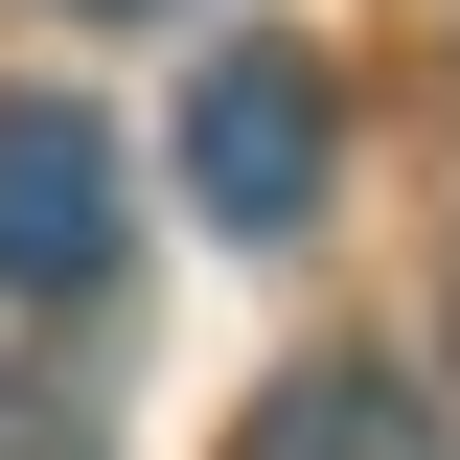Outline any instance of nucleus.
<instances>
[{"label":"nucleus","mask_w":460,"mask_h":460,"mask_svg":"<svg viewBox=\"0 0 460 460\" xmlns=\"http://www.w3.org/2000/svg\"><path fill=\"white\" fill-rule=\"evenodd\" d=\"M323 138H345V115H323L299 47H208V93H184V208H208V230H299V208H323Z\"/></svg>","instance_id":"obj_1"},{"label":"nucleus","mask_w":460,"mask_h":460,"mask_svg":"<svg viewBox=\"0 0 460 460\" xmlns=\"http://www.w3.org/2000/svg\"><path fill=\"white\" fill-rule=\"evenodd\" d=\"M0 277H23V299L115 277V115H69V93H0Z\"/></svg>","instance_id":"obj_2"},{"label":"nucleus","mask_w":460,"mask_h":460,"mask_svg":"<svg viewBox=\"0 0 460 460\" xmlns=\"http://www.w3.org/2000/svg\"><path fill=\"white\" fill-rule=\"evenodd\" d=\"M253 460H438V392H414V368H277Z\"/></svg>","instance_id":"obj_3"},{"label":"nucleus","mask_w":460,"mask_h":460,"mask_svg":"<svg viewBox=\"0 0 460 460\" xmlns=\"http://www.w3.org/2000/svg\"><path fill=\"white\" fill-rule=\"evenodd\" d=\"M0 460H115V438H93V392H23V414H0Z\"/></svg>","instance_id":"obj_4"},{"label":"nucleus","mask_w":460,"mask_h":460,"mask_svg":"<svg viewBox=\"0 0 460 460\" xmlns=\"http://www.w3.org/2000/svg\"><path fill=\"white\" fill-rule=\"evenodd\" d=\"M69 23H138V0H69Z\"/></svg>","instance_id":"obj_5"}]
</instances>
